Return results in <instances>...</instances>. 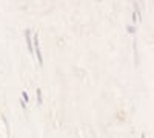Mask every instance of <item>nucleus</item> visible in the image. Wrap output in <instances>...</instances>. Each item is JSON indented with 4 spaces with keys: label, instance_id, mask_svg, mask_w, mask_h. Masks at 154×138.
<instances>
[{
    "label": "nucleus",
    "instance_id": "f257e3e1",
    "mask_svg": "<svg viewBox=\"0 0 154 138\" xmlns=\"http://www.w3.org/2000/svg\"><path fill=\"white\" fill-rule=\"evenodd\" d=\"M34 49H35V54H37V60H38V65H43V57L40 52V45H38V34L34 35Z\"/></svg>",
    "mask_w": 154,
    "mask_h": 138
},
{
    "label": "nucleus",
    "instance_id": "f03ea898",
    "mask_svg": "<svg viewBox=\"0 0 154 138\" xmlns=\"http://www.w3.org/2000/svg\"><path fill=\"white\" fill-rule=\"evenodd\" d=\"M25 35H26V43H28V51L31 52L32 51V46H31V32H29V29L25 32Z\"/></svg>",
    "mask_w": 154,
    "mask_h": 138
},
{
    "label": "nucleus",
    "instance_id": "7ed1b4c3",
    "mask_svg": "<svg viewBox=\"0 0 154 138\" xmlns=\"http://www.w3.org/2000/svg\"><path fill=\"white\" fill-rule=\"evenodd\" d=\"M37 100H38V104H42V91L37 89Z\"/></svg>",
    "mask_w": 154,
    "mask_h": 138
},
{
    "label": "nucleus",
    "instance_id": "20e7f679",
    "mask_svg": "<svg viewBox=\"0 0 154 138\" xmlns=\"http://www.w3.org/2000/svg\"><path fill=\"white\" fill-rule=\"evenodd\" d=\"M22 97H23V100H25V104H26V101H28V94H26V92H22Z\"/></svg>",
    "mask_w": 154,
    "mask_h": 138
}]
</instances>
